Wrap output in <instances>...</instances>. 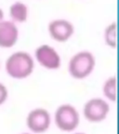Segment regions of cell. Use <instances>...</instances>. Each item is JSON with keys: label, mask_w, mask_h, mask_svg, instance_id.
<instances>
[{"label": "cell", "mask_w": 119, "mask_h": 134, "mask_svg": "<svg viewBox=\"0 0 119 134\" xmlns=\"http://www.w3.org/2000/svg\"><path fill=\"white\" fill-rule=\"evenodd\" d=\"M4 19H5V17H4V10H3L2 8H0V21H3Z\"/></svg>", "instance_id": "4fadbf2b"}, {"label": "cell", "mask_w": 119, "mask_h": 134, "mask_svg": "<svg viewBox=\"0 0 119 134\" xmlns=\"http://www.w3.org/2000/svg\"><path fill=\"white\" fill-rule=\"evenodd\" d=\"M52 123V116L43 107H36L28 112L25 117V125L28 131L33 134H43L49 130Z\"/></svg>", "instance_id": "5b68a950"}, {"label": "cell", "mask_w": 119, "mask_h": 134, "mask_svg": "<svg viewBox=\"0 0 119 134\" xmlns=\"http://www.w3.org/2000/svg\"><path fill=\"white\" fill-rule=\"evenodd\" d=\"M111 106L109 102L100 97H94L88 100L83 106L84 118L89 123H100L107 118L110 114Z\"/></svg>", "instance_id": "277c9868"}, {"label": "cell", "mask_w": 119, "mask_h": 134, "mask_svg": "<svg viewBox=\"0 0 119 134\" xmlns=\"http://www.w3.org/2000/svg\"><path fill=\"white\" fill-rule=\"evenodd\" d=\"M19 37L20 31L17 23L6 19L0 21V48L6 49L13 48Z\"/></svg>", "instance_id": "ba28073f"}, {"label": "cell", "mask_w": 119, "mask_h": 134, "mask_svg": "<svg viewBox=\"0 0 119 134\" xmlns=\"http://www.w3.org/2000/svg\"><path fill=\"white\" fill-rule=\"evenodd\" d=\"M8 88L3 82L0 81V106L4 105L8 99Z\"/></svg>", "instance_id": "7c38bea8"}, {"label": "cell", "mask_w": 119, "mask_h": 134, "mask_svg": "<svg viewBox=\"0 0 119 134\" xmlns=\"http://www.w3.org/2000/svg\"><path fill=\"white\" fill-rule=\"evenodd\" d=\"M72 134H86L85 132H73Z\"/></svg>", "instance_id": "9a60e30c"}, {"label": "cell", "mask_w": 119, "mask_h": 134, "mask_svg": "<svg viewBox=\"0 0 119 134\" xmlns=\"http://www.w3.org/2000/svg\"><path fill=\"white\" fill-rule=\"evenodd\" d=\"M103 99L107 102L115 103L117 100V77L115 75L108 77L103 84Z\"/></svg>", "instance_id": "30bf717a"}, {"label": "cell", "mask_w": 119, "mask_h": 134, "mask_svg": "<svg viewBox=\"0 0 119 134\" xmlns=\"http://www.w3.org/2000/svg\"><path fill=\"white\" fill-rule=\"evenodd\" d=\"M0 68H1V60H0Z\"/></svg>", "instance_id": "2e32d148"}, {"label": "cell", "mask_w": 119, "mask_h": 134, "mask_svg": "<svg viewBox=\"0 0 119 134\" xmlns=\"http://www.w3.org/2000/svg\"><path fill=\"white\" fill-rule=\"evenodd\" d=\"M8 14L10 17V21H12L13 23H25L29 15L28 6L21 1H15L8 8Z\"/></svg>", "instance_id": "9c48e42d"}, {"label": "cell", "mask_w": 119, "mask_h": 134, "mask_svg": "<svg viewBox=\"0 0 119 134\" xmlns=\"http://www.w3.org/2000/svg\"><path fill=\"white\" fill-rule=\"evenodd\" d=\"M52 120L58 130L73 133L80 124V113L71 103H63L56 108Z\"/></svg>", "instance_id": "3957f363"}, {"label": "cell", "mask_w": 119, "mask_h": 134, "mask_svg": "<svg viewBox=\"0 0 119 134\" xmlns=\"http://www.w3.org/2000/svg\"><path fill=\"white\" fill-rule=\"evenodd\" d=\"M48 31L50 37L54 41L63 43L73 36L75 26L71 21L65 19H56L48 23Z\"/></svg>", "instance_id": "52a82bcc"}, {"label": "cell", "mask_w": 119, "mask_h": 134, "mask_svg": "<svg viewBox=\"0 0 119 134\" xmlns=\"http://www.w3.org/2000/svg\"><path fill=\"white\" fill-rule=\"evenodd\" d=\"M36 62L27 51L18 50L8 56L5 61V71L10 78L23 80L31 76L35 70Z\"/></svg>", "instance_id": "6da1fadb"}, {"label": "cell", "mask_w": 119, "mask_h": 134, "mask_svg": "<svg viewBox=\"0 0 119 134\" xmlns=\"http://www.w3.org/2000/svg\"><path fill=\"white\" fill-rule=\"evenodd\" d=\"M35 62L38 63L44 69L55 71L61 68V55L53 47L48 44H42L35 50Z\"/></svg>", "instance_id": "8992f818"}, {"label": "cell", "mask_w": 119, "mask_h": 134, "mask_svg": "<svg viewBox=\"0 0 119 134\" xmlns=\"http://www.w3.org/2000/svg\"><path fill=\"white\" fill-rule=\"evenodd\" d=\"M19 134H33V133H31V132H29V131H25V132H21V133H19Z\"/></svg>", "instance_id": "5bb4252c"}, {"label": "cell", "mask_w": 119, "mask_h": 134, "mask_svg": "<svg viewBox=\"0 0 119 134\" xmlns=\"http://www.w3.org/2000/svg\"><path fill=\"white\" fill-rule=\"evenodd\" d=\"M96 67L95 56L88 50H81L71 57L68 72L75 79L82 80L88 77Z\"/></svg>", "instance_id": "7a4b0ae2"}, {"label": "cell", "mask_w": 119, "mask_h": 134, "mask_svg": "<svg viewBox=\"0 0 119 134\" xmlns=\"http://www.w3.org/2000/svg\"><path fill=\"white\" fill-rule=\"evenodd\" d=\"M104 42L108 47L112 48H116L117 47V23L115 21L110 23L105 28L103 33Z\"/></svg>", "instance_id": "8fae6325"}]
</instances>
